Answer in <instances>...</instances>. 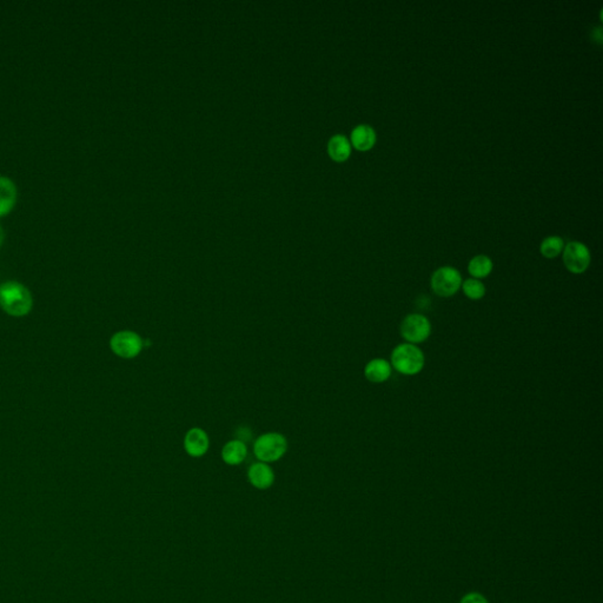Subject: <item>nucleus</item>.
<instances>
[{
    "label": "nucleus",
    "instance_id": "obj_1",
    "mask_svg": "<svg viewBox=\"0 0 603 603\" xmlns=\"http://www.w3.org/2000/svg\"><path fill=\"white\" fill-rule=\"evenodd\" d=\"M0 308L14 317L25 316L32 309V297L29 290L18 282H6L0 285Z\"/></svg>",
    "mask_w": 603,
    "mask_h": 603
},
{
    "label": "nucleus",
    "instance_id": "obj_2",
    "mask_svg": "<svg viewBox=\"0 0 603 603\" xmlns=\"http://www.w3.org/2000/svg\"><path fill=\"white\" fill-rule=\"evenodd\" d=\"M425 354L423 351L410 343H404L396 346L391 354V364L399 374L414 376L420 374L425 368Z\"/></svg>",
    "mask_w": 603,
    "mask_h": 603
},
{
    "label": "nucleus",
    "instance_id": "obj_3",
    "mask_svg": "<svg viewBox=\"0 0 603 603\" xmlns=\"http://www.w3.org/2000/svg\"><path fill=\"white\" fill-rule=\"evenodd\" d=\"M287 450V438L279 433L264 434L258 437L254 445L255 455L263 463L279 461Z\"/></svg>",
    "mask_w": 603,
    "mask_h": 603
},
{
    "label": "nucleus",
    "instance_id": "obj_4",
    "mask_svg": "<svg viewBox=\"0 0 603 603\" xmlns=\"http://www.w3.org/2000/svg\"><path fill=\"white\" fill-rule=\"evenodd\" d=\"M430 285L437 296L451 297L462 287L461 274L455 268L443 266L434 272L430 279Z\"/></svg>",
    "mask_w": 603,
    "mask_h": 603
},
{
    "label": "nucleus",
    "instance_id": "obj_5",
    "mask_svg": "<svg viewBox=\"0 0 603 603\" xmlns=\"http://www.w3.org/2000/svg\"><path fill=\"white\" fill-rule=\"evenodd\" d=\"M401 335L410 344L425 342L431 333V324L427 317L420 314H410L405 317L399 328Z\"/></svg>",
    "mask_w": 603,
    "mask_h": 603
},
{
    "label": "nucleus",
    "instance_id": "obj_6",
    "mask_svg": "<svg viewBox=\"0 0 603 603\" xmlns=\"http://www.w3.org/2000/svg\"><path fill=\"white\" fill-rule=\"evenodd\" d=\"M110 346L117 356L121 358H134L141 354L144 342L139 335L133 331H119L113 335Z\"/></svg>",
    "mask_w": 603,
    "mask_h": 603
},
{
    "label": "nucleus",
    "instance_id": "obj_7",
    "mask_svg": "<svg viewBox=\"0 0 603 603\" xmlns=\"http://www.w3.org/2000/svg\"><path fill=\"white\" fill-rule=\"evenodd\" d=\"M563 263L570 272L582 274L591 264V252L582 243L570 241L563 249Z\"/></svg>",
    "mask_w": 603,
    "mask_h": 603
},
{
    "label": "nucleus",
    "instance_id": "obj_8",
    "mask_svg": "<svg viewBox=\"0 0 603 603\" xmlns=\"http://www.w3.org/2000/svg\"><path fill=\"white\" fill-rule=\"evenodd\" d=\"M209 437L203 429H190L184 438V448L192 458H200L209 449Z\"/></svg>",
    "mask_w": 603,
    "mask_h": 603
},
{
    "label": "nucleus",
    "instance_id": "obj_9",
    "mask_svg": "<svg viewBox=\"0 0 603 603\" xmlns=\"http://www.w3.org/2000/svg\"><path fill=\"white\" fill-rule=\"evenodd\" d=\"M248 479L256 489L265 490L274 484L275 474L266 463L258 462L250 466L248 471Z\"/></svg>",
    "mask_w": 603,
    "mask_h": 603
},
{
    "label": "nucleus",
    "instance_id": "obj_10",
    "mask_svg": "<svg viewBox=\"0 0 603 603\" xmlns=\"http://www.w3.org/2000/svg\"><path fill=\"white\" fill-rule=\"evenodd\" d=\"M17 202V187L9 177L0 176V216L12 210Z\"/></svg>",
    "mask_w": 603,
    "mask_h": 603
},
{
    "label": "nucleus",
    "instance_id": "obj_11",
    "mask_svg": "<svg viewBox=\"0 0 603 603\" xmlns=\"http://www.w3.org/2000/svg\"><path fill=\"white\" fill-rule=\"evenodd\" d=\"M364 376L371 383H383L390 379L391 366L387 359L375 358L364 368Z\"/></svg>",
    "mask_w": 603,
    "mask_h": 603
},
{
    "label": "nucleus",
    "instance_id": "obj_12",
    "mask_svg": "<svg viewBox=\"0 0 603 603\" xmlns=\"http://www.w3.org/2000/svg\"><path fill=\"white\" fill-rule=\"evenodd\" d=\"M375 142H376V133L369 125H358L351 132V143L357 150H370L375 145Z\"/></svg>",
    "mask_w": 603,
    "mask_h": 603
},
{
    "label": "nucleus",
    "instance_id": "obj_13",
    "mask_svg": "<svg viewBox=\"0 0 603 603\" xmlns=\"http://www.w3.org/2000/svg\"><path fill=\"white\" fill-rule=\"evenodd\" d=\"M248 455V448L244 442L233 440L228 442L222 450V458L229 466H238L244 461Z\"/></svg>",
    "mask_w": 603,
    "mask_h": 603
},
{
    "label": "nucleus",
    "instance_id": "obj_14",
    "mask_svg": "<svg viewBox=\"0 0 603 603\" xmlns=\"http://www.w3.org/2000/svg\"><path fill=\"white\" fill-rule=\"evenodd\" d=\"M328 152L330 157L336 162H344L351 154L349 139L343 134H335L328 143Z\"/></svg>",
    "mask_w": 603,
    "mask_h": 603
},
{
    "label": "nucleus",
    "instance_id": "obj_15",
    "mask_svg": "<svg viewBox=\"0 0 603 603\" xmlns=\"http://www.w3.org/2000/svg\"><path fill=\"white\" fill-rule=\"evenodd\" d=\"M468 271L475 279H486L487 276L490 275V272L493 271V262L488 256L479 255L469 262Z\"/></svg>",
    "mask_w": 603,
    "mask_h": 603
},
{
    "label": "nucleus",
    "instance_id": "obj_16",
    "mask_svg": "<svg viewBox=\"0 0 603 603\" xmlns=\"http://www.w3.org/2000/svg\"><path fill=\"white\" fill-rule=\"evenodd\" d=\"M563 249H565V241L558 236L545 238V241H542L541 248H540L542 256L549 258V259L558 257Z\"/></svg>",
    "mask_w": 603,
    "mask_h": 603
},
{
    "label": "nucleus",
    "instance_id": "obj_17",
    "mask_svg": "<svg viewBox=\"0 0 603 603\" xmlns=\"http://www.w3.org/2000/svg\"><path fill=\"white\" fill-rule=\"evenodd\" d=\"M462 289H463L464 295L471 300H482L486 295V287L479 279H466L462 284Z\"/></svg>",
    "mask_w": 603,
    "mask_h": 603
},
{
    "label": "nucleus",
    "instance_id": "obj_18",
    "mask_svg": "<svg viewBox=\"0 0 603 603\" xmlns=\"http://www.w3.org/2000/svg\"><path fill=\"white\" fill-rule=\"evenodd\" d=\"M460 603H488L487 599L479 593H469L463 596Z\"/></svg>",
    "mask_w": 603,
    "mask_h": 603
},
{
    "label": "nucleus",
    "instance_id": "obj_19",
    "mask_svg": "<svg viewBox=\"0 0 603 603\" xmlns=\"http://www.w3.org/2000/svg\"><path fill=\"white\" fill-rule=\"evenodd\" d=\"M250 437H251V431H250L249 429H238L237 440H239V441L241 442H244L246 441V440H250ZM244 443H246V442H244Z\"/></svg>",
    "mask_w": 603,
    "mask_h": 603
},
{
    "label": "nucleus",
    "instance_id": "obj_20",
    "mask_svg": "<svg viewBox=\"0 0 603 603\" xmlns=\"http://www.w3.org/2000/svg\"><path fill=\"white\" fill-rule=\"evenodd\" d=\"M3 239H4V231H3L1 226H0V246H1V243H3Z\"/></svg>",
    "mask_w": 603,
    "mask_h": 603
}]
</instances>
